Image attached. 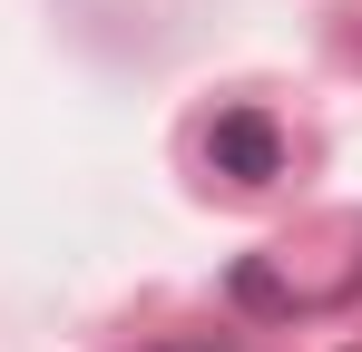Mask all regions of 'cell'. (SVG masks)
I'll return each mask as SVG.
<instances>
[{
  "label": "cell",
  "instance_id": "obj_1",
  "mask_svg": "<svg viewBox=\"0 0 362 352\" xmlns=\"http://www.w3.org/2000/svg\"><path fill=\"white\" fill-rule=\"evenodd\" d=\"M206 157H216V176H235V186H264V176L284 167V137H274V117L226 108L216 127H206Z\"/></svg>",
  "mask_w": 362,
  "mask_h": 352
},
{
  "label": "cell",
  "instance_id": "obj_2",
  "mask_svg": "<svg viewBox=\"0 0 362 352\" xmlns=\"http://www.w3.org/2000/svg\"><path fill=\"white\" fill-rule=\"evenodd\" d=\"M186 352H216V343H186Z\"/></svg>",
  "mask_w": 362,
  "mask_h": 352
}]
</instances>
